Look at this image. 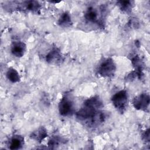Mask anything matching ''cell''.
Listing matches in <instances>:
<instances>
[{"label": "cell", "mask_w": 150, "mask_h": 150, "mask_svg": "<svg viewBox=\"0 0 150 150\" xmlns=\"http://www.w3.org/2000/svg\"><path fill=\"white\" fill-rule=\"evenodd\" d=\"M103 101L97 96L92 97L85 101L81 108L76 112V118L90 127H97L105 119V114L101 111Z\"/></svg>", "instance_id": "cell-1"}, {"label": "cell", "mask_w": 150, "mask_h": 150, "mask_svg": "<svg viewBox=\"0 0 150 150\" xmlns=\"http://www.w3.org/2000/svg\"><path fill=\"white\" fill-rule=\"evenodd\" d=\"M111 101L115 109L121 114H123L127 110L128 103V93L125 90H121L114 94Z\"/></svg>", "instance_id": "cell-2"}, {"label": "cell", "mask_w": 150, "mask_h": 150, "mask_svg": "<svg viewBox=\"0 0 150 150\" xmlns=\"http://www.w3.org/2000/svg\"><path fill=\"white\" fill-rule=\"evenodd\" d=\"M59 112L62 116L71 115L74 112V103L70 94H65L59 103Z\"/></svg>", "instance_id": "cell-3"}, {"label": "cell", "mask_w": 150, "mask_h": 150, "mask_svg": "<svg viewBox=\"0 0 150 150\" xmlns=\"http://www.w3.org/2000/svg\"><path fill=\"white\" fill-rule=\"evenodd\" d=\"M116 71V65L111 58L105 59L100 64L98 69V73L103 77L113 76Z\"/></svg>", "instance_id": "cell-4"}, {"label": "cell", "mask_w": 150, "mask_h": 150, "mask_svg": "<svg viewBox=\"0 0 150 150\" xmlns=\"http://www.w3.org/2000/svg\"><path fill=\"white\" fill-rule=\"evenodd\" d=\"M149 94L142 93L133 99L132 104L135 109L146 111L149 105Z\"/></svg>", "instance_id": "cell-5"}, {"label": "cell", "mask_w": 150, "mask_h": 150, "mask_svg": "<svg viewBox=\"0 0 150 150\" xmlns=\"http://www.w3.org/2000/svg\"><path fill=\"white\" fill-rule=\"evenodd\" d=\"M46 60L50 64H56L63 61V56L59 49L54 48L46 55Z\"/></svg>", "instance_id": "cell-6"}, {"label": "cell", "mask_w": 150, "mask_h": 150, "mask_svg": "<svg viewBox=\"0 0 150 150\" xmlns=\"http://www.w3.org/2000/svg\"><path fill=\"white\" fill-rule=\"evenodd\" d=\"M26 50V45L22 42H17L13 43L11 47V52L13 56L17 57H22Z\"/></svg>", "instance_id": "cell-7"}, {"label": "cell", "mask_w": 150, "mask_h": 150, "mask_svg": "<svg viewBox=\"0 0 150 150\" xmlns=\"http://www.w3.org/2000/svg\"><path fill=\"white\" fill-rule=\"evenodd\" d=\"M47 137V132L44 127H40L33 131L30 135V138L38 142H41Z\"/></svg>", "instance_id": "cell-8"}, {"label": "cell", "mask_w": 150, "mask_h": 150, "mask_svg": "<svg viewBox=\"0 0 150 150\" xmlns=\"http://www.w3.org/2000/svg\"><path fill=\"white\" fill-rule=\"evenodd\" d=\"M24 144V138L19 135H13L9 141V148L10 149H21Z\"/></svg>", "instance_id": "cell-9"}, {"label": "cell", "mask_w": 150, "mask_h": 150, "mask_svg": "<svg viewBox=\"0 0 150 150\" xmlns=\"http://www.w3.org/2000/svg\"><path fill=\"white\" fill-rule=\"evenodd\" d=\"M98 11L93 7H90L84 14V18L88 22L97 23L100 26L101 25V22L98 21Z\"/></svg>", "instance_id": "cell-10"}, {"label": "cell", "mask_w": 150, "mask_h": 150, "mask_svg": "<svg viewBox=\"0 0 150 150\" xmlns=\"http://www.w3.org/2000/svg\"><path fill=\"white\" fill-rule=\"evenodd\" d=\"M24 7L28 11H31L33 13H39L40 5L38 1H28L23 2Z\"/></svg>", "instance_id": "cell-11"}, {"label": "cell", "mask_w": 150, "mask_h": 150, "mask_svg": "<svg viewBox=\"0 0 150 150\" xmlns=\"http://www.w3.org/2000/svg\"><path fill=\"white\" fill-rule=\"evenodd\" d=\"M58 24L60 26L63 28H67L71 25L72 21L70 14L66 12L63 13L59 19Z\"/></svg>", "instance_id": "cell-12"}, {"label": "cell", "mask_w": 150, "mask_h": 150, "mask_svg": "<svg viewBox=\"0 0 150 150\" xmlns=\"http://www.w3.org/2000/svg\"><path fill=\"white\" fill-rule=\"evenodd\" d=\"M6 77L12 83H17L20 81V76L18 72L13 67L8 69L6 72Z\"/></svg>", "instance_id": "cell-13"}, {"label": "cell", "mask_w": 150, "mask_h": 150, "mask_svg": "<svg viewBox=\"0 0 150 150\" xmlns=\"http://www.w3.org/2000/svg\"><path fill=\"white\" fill-rule=\"evenodd\" d=\"M118 4L121 10L127 13H129L133 6V2L131 1H120Z\"/></svg>", "instance_id": "cell-14"}, {"label": "cell", "mask_w": 150, "mask_h": 150, "mask_svg": "<svg viewBox=\"0 0 150 150\" xmlns=\"http://www.w3.org/2000/svg\"><path fill=\"white\" fill-rule=\"evenodd\" d=\"M62 139L59 137H52L48 142V145L51 148H53L54 146H58L60 144L62 143Z\"/></svg>", "instance_id": "cell-15"}, {"label": "cell", "mask_w": 150, "mask_h": 150, "mask_svg": "<svg viewBox=\"0 0 150 150\" xmlns=\"http://www.w3.org/2000/svg\"><path fill=\"white\" fill-rule=\"evenodd\" d=\"M142 138L145 141H149V129H147L142 134Z\"/></svg>", "instance_id": "cell-16"}]
</instances>
